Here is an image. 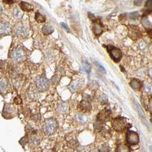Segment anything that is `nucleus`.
<instances>
[{"instance_id":"1","label":"nucleus","mask_w":152,"mask_h":152,"mask_svg":"<svg viewBox=\"0 0 152 152\" xmlns=\"http://www.w3.org/2000/svg\"><path fill=\"white\" fill-rule=\"evenodd\" d=\"M57 128V123L55 118H48L46 120L43 126L44 132L48 135L53 134Z\"/></svg>"},{"instance_id":"2","label":"nucleus","mask_w":152,"mask_h":152,"mask_svg":"<svg viewBox=\"0 0 152 152\" xmlns=\"http://www.w3.org/2000/svg\"><path fill=\"white\" fill-rule=\"evenodd\" d=\"M111 124L113 128L117 132H122L127 127L126 120L123 117H117L113 119Z\"/></svg>"},{"instance_id":"3","label":"nucleus","mask_w":152,"mask_h":152,"mask_svg":"<svg viewBox=\"0 0 152 152\" xmlns=\"http://www.w3.org/2000/svg\"><path fill=\"white\" fill-rule=\"evenodd\" d=\"M125 139H126V142L130 145L137 144L139 141V137L138 134L134 131L132 130H128L126 132Z\"/></svg>"},{"instance_id":"4","label":"nucleus","mask_w":152,"mask_h":152,"mask_svg":"<svg viewBox=\"0 0 152 152\" xmlns=\"http://www.w3.org/2000/svg\"><path fill=\"white\" fill-rule=\"evenodd\" d=\"M108 51H109V53L110 56L111 57V59H112L114 62H119L120 58H121L122 57V52L119 48L114 46H108Z\"/></svg>"},{"instance_id":"5","label":"nucleus","mask_w":152,"mask_h":152,"mask_svg":"<svg viewBox=\"0 0 152 152\" xmlns=\"http://www.w3.org/2000/svg\"><path fill=\"white\" fill-rule=\"evenodd\" d=\"M11 57L16 62H22L25 60L26 54L22 48H16L12 51Z\"/></svg>"},{"instance_id":"6","label":"nucleus","mask_w":152,"mask_h":152,"mask_svg":"<svg viewBox=\"0 0 152 152\" xmlns=\"http://www.w3.org/2000/svg\"><path fill=\"white\" fill-rule=\"evenodd\" d=\"M50 82L48 78L41 76L36 81V87L40 91H46L49 88Z\"/></svg>"},{"instance_id":"7","label":"nucleus","mask_w":152,"mask_h":152,"mask_svg":"<svg viewBox=\"0 0 152 152\" xmlns=\"http://www.w3.org/2000/svg\"><path fill=\"white\" fill-rule=\"evenodd\" d=\"M15 34L19 37L25 38L29 35V29L25 25H18L15 29Z\"/></svg>"},{"instance_id":"8","label":"nucleus","mask_w":152,"mask_h":152,"mask_svg":"<svg viewBox=\"0 0 152 152\" xmlns=\"http://www.w3.org/2000/svg\"><path fill=\"white\" fill-rule=\"evenodd\" d=\"M15 111V108L11 104H5L4 110H3L2 115L4 118H12L13 116V113Z\"/></svg>"},{"instance_id":"9","label":"nucleus","mask_w":152,"mask_h":152,"mask_svg":"<svg viewBox=\"0 0 152 152\" xmlns=\"http://www.w3.org/2000/svg\"><path fill=\"white\" fill-rule=\"evenodd\" d=\"M11 29V26L7 22H0V36L9 34Z\"/></svg>"},{"instance_id":"10","label":"nucleus","mask_w":152,"mask_h":152,"mask_svg":"<svg viewBox=\"0 0 152 152\" xmlns=\"http://www.w3.org/2000/svg\"><path fill=\"white\" fill-rule=\"evenodd\" d=\"M130 36L131 39L135 40L137 39L139 36L141 35V32L139 30V29L137 27H136L135 25H130Z\"/></svg>"},{"instance_id":"11","label":"nucleus","mask_w":152,"mask_h":152,"mask_svg":"<svg viewBox=\"0 0 152 152\" xmlns=\"http://www.w3.org/2000/svg\"><path fill=\"white\" fill-rule=\"evenodd\" d=\"M92 31L95 36H99L102 33V27L101 23L98 21L93 20V26H92Z\"/></svg>"},{"instance_id":"12","label":"nucleus","mask_w":152,"mask_h":152,"mask_svg":"<svg viewBox=\"0 0 152 152\" xmlns=\"http://www.w3.org/2000/svg\"><path fill=\"white\" fill-rule=\"evenodd\" d=\"M80 106H81V109L84 111H90L91 109V106H90V100H88V99H83V100L82 101L80 104Z\"/></svg>"},{"instance_id":"13","label":"nucleus","mask_w":152,"mask_h":152,"mask_svg":"<svg viewBox=\"0 0 152 152\" xmlns=\"http://www.w3.org/2000/svg\"><path fill=\"white\" fill-rule=\"evenodd\" d=\"M130 85L133 90H139L141 88V83L139 80L136 79V78H133V79L131 80Z\"/></svg>"},{"instance_id":"14","label":"nucleus","mask_w":152,"mask_h":152,"mask_svg":"<svg viewBox=\"0 0 152 152\" xmlns=\"http://www.w3.org/2000/svg\"><path fill=\"white\" fill-rule=\"evenodd\" d=\"M116 152H130V148L126 144H119L117 146Z\"/></svg>"},{"instance_id":"15","label":"nucleus","mask_w":152,"mask_h":152,"mask_svg":"<svg viewBox=\"0 0 152 152\" xmlns=\"http://www.w3.org/2000/svg\"><path fill=\"white\" fill-rule=\"evenodd\" d=\"M54 31L53 27L49 24H46V25H43L42 27V32L44 33L45 34L48 35V34H50Z\"/></svg>"},{"instance_id":"16","label":"nucleus","mask_w":152,"mask_h":152,"mask_svg":"<svg viewBox=\"0 0 152 152\" xmlns=\"http://www.w3.org/2000/svg\"><path fill=\"white\" fill-rule=\"evenodd\" d=\"M76 119L78 123L81 124H84L87 122L88 120V118L86 116H85L84 114H82V113H78L76 116Z\"/></svg>"},{"instance_id":"17","label":"nucleus","mask_w":152,"mask_h":152,"mask_svg":"<svg viewBox=\"0 0 152 152\" xmlns=\"http://www.w3.org/2000/svg\"><path fill=\"white\" fill-rule=\"evenodd\" d=\"M7 82L4 78H0V92H5L7 90Z\"/></svg>"},{"instance_id":"18","label":"nucleus","mask_w":152,"mask_h":152,"mask_svg":"<svg viewBox=\"0 0 152 152\" xmlns=\"http://www.w3.org/2000/svg\"><path fill=\"white\" fill-rule=\"evenodd\" d=\"M20 8H21V9L23 10V11H32V8H33L32 5H30L27 2H24V1L20 2Z\"/></svg>"},{"instance_id":"19","label":"nucleus","mask_w":152,"mask_h":152,"mask_svg":"<svg viewBox=\"0 0 152 152\" xmlns=\"http://www.w3.org/2000/svg\"><path fill=\"white\" fill-rule=\"evenodd\" d=\"M13 15H14L15 18H22V15H23L22 12L20 11V10L19 9L18 7H15L14 8H13Z\"/></svg>"},{"instance_id":"20","label":"nucleus","mask_w":152,"mask_h":152,"mask_svg":"<svg viewBox=\"0 0 152 152\" xmlns=\"http://www.w3.org/2000/svg\"><path fill=\"white\" fill-rule=\"evenodd\" d=\"M35 20L38 22L41 23V22H44L46 21V17H45L43 15L41 14V13H38L37 12V13H36L35 14Z\"/></svg>"},{"instance_id":"21","label":"nucleus","mask_w":152,"mask_h":152,"mask_svg":"<svg viewBox=\"0 0 152 152\" xmlns=\"http://www.w3.org/2000/svg\"><path fill=\"white\" fill-rule=\"evenodd\" d=\"M103 123H104V122L97 119L95 123H94V128H95V130L97 131H100L103 127Z\"/></svg>"},{"instance_id":"22","label":"nucleus","mask_w":152,"mask_h":152,"mask_svg":"<svg viewBox=\"0 0 152 152\" xmlns=\"http://www.w3.org/2000/svg\"><path fill=\"white\" fill-rule=\"evenodd\" d=\"M67 109V106L65 103H62V104H60V105L58 106V111H60V113L66 112Z\"/></svg>"},{"instance_id":"23","label":"nucleus","mask_w":152,"mask_h":152,"mask_svg":"<svg viewBox=\"0 0 152 152\" xmlns=\"http://www.w3.org/2000/svg\"><path fill=\"white\" fill-rule=\"evenodd\" d=\"M83 69H84V70L86 71L88 74L90 72V71H91V66H90V64L88 63V62H83Z\"/></svg>"},{"instance_id":"24","label":"nucleus","mask_w":152,"mask_h":152,"mask_svg":"<svg viewBox=\"0 0 152 152\" xmlns=\"http://www.w3.org/2000/svg\"><path fill=\"white\" fill-rule=\"evenodd\" d=\"M142 24H143V25H144V27H146H146H151V22L148 21L147 17H146V16H145V17H144V18H143Z\"/></svg>"},{"instance_id":"25","label":"nucleus","mask_w":152,"mask_h":152,"mask_svg":"<svg viewBox=\"0 0 152 152\" xmlns=\"http://www.w3.org/2000/svg\"><path fill=\"white\" fill-rule=\"evenodd\" d=\"M110 148L107 144H104L99 148V152H109Z\"/></svg>"},{"instance_id":"26","label":"nucleus","mask_w":152,"mask_h":152,"mask_svg":"<svg viewBox=\"0 0 152 152\" xmlns=\"http://www.w3.org/2000/svg\"><path fill=\"white\" fill-rule=\"evenodd\" d=\"M99 101H100V102L102 103V104H106V103H107V96H106L105 94H102V95L100 96V97H99Z\"/></svg>"},{"instance_id":"27","label":"nucleus","mask_w":152,"mask_h":152,"mask_svg":"<svg viewBox=\"0 0 152 152\" xmlns=\"http://www.w3.org/2000/svg\"><path fill=\"white\" fill-rule=\"evenodd\" d=\"M130 17L132 19H136L139 17V13H138L137 12H133V13H130Z\"/></svg>"},{"instance_id":"28","label":"nucleus","mask_w":152,"mask_h":152,"mask_svg":"<svg viewBox=\"0 0 152 152\" xmlns=\"http://www.w3.org/2000/svg\"><path fill=\"white\" fill-rule=\"evenodd\" d=\"M96 63H97V67L100 68V69H102V71H104V72H105V71H106V69H104V67H102V64H100L99 63H98V62H96Z\"/></svg>"},{"instance_id":"29","label":"nucleus","mask_w":152,"mask_h":152,"mask_svg":"<svg viewBox=\"0 0 152 152\" xmlns=\"http://www.w3.org/2000/svg\"><path fill=\"white\" fill-rule=\"evenodd\" d=\"M61 25H62V27H63L64 29H65L66 30L69 31V27H67V25H66L65 23H63V22H62V23H61Z\"/></svg>"},{"instance_id":"30","label":"nucleus","mask_w":152,"mask_h":152,"mask_svg":"<svg viewBox=\"0 0 152 152\" xmlns=\"http://www.w3.org/2000/svg\"><path fill=\"white\" fill-rule=\"evenodd\" d=\"M134 3H135V5H138V6H140L141 4H139V3H143L142 1H134Z\"/></svg>"},{"instance_id":"31","label":"nucleus","mask_w":152,"mask_h":152,"mask_svg":"<svg viewBox=\"0 0 152 152\" xmlns=\"http://www.w3.org/2000/svg\"><path fill=\"white\" fill-rule=\"evenodd\" d=\"M4 2L6 3V4H13V3H14V1H4Z\"/></svg>"},{"instance_id":"32","label":"nucleus","mask_w":152,"mask_h":152,"mask_svg":"<svg viewBox=\"0 0 152 152\" xmlns=\"http://www.w3.org/2000/svg\"><path fill=\"white\" fill-rule=\"evenodd\" d=\"M2 11V7H1V6H0V11Z\"/></svg>"},{"instance_id":"33","label":"nucleus","mask_w":152,"mask_h":152,"mask_svg":"<svg viewBox=\"0 0 152 152\" xmlns=\"http://www.w3.org/2000/svg\"><path fill=\"white\" fill-rule=\"evenodd\" d=\"M90 152H95V151H90Z\"/></svg>"}]
</instances>
